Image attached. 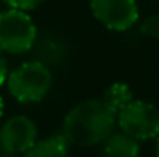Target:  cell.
<instances>
[{"instance_id":"cell-1","label":"cell","mask_w":159,"mask_h":157,"mask_svg":"<svg viewBox=\"0 0 159 157\" xmlns=\"http://www.w3.org/2000/svg\"><path fill=\"white\" fill-rule=\"evenodd\" d=\"M117 113L103 100H86L75 105L63 120V137L70 145L92 147L103 144L113 133Z\"/></svg>"},{"instance_id":"cell-2","label":"cell","mask_w":159,"mask_h":157,"mask_svg":"<svg viewBox=\"0 0 159 157\" xmlns=\"http://www.w3.org/2000/svg\"><path fill=\"white\" fill-rule=\"evenodd\" d=\"M7 88L20 103H37L48 96L52 88V71L41 61H27L9 73Z\"/></svg>"},{"instance_id":"cell-3","label":"cell","mask_w":159,"mask_h":157,"mask_svg":"<svg viewBox=\"0 0 159 157\" xmlns=\"http://www.w3.org/2000/svg\"><path fill=\"white\" fill-rule=\"evenodd\" d=\"M37 41V27L27 12L7 9L0 12V49L7 54L31 52Z\"/></svg>"},{"instance_id":"cell-4","label":"cell","mask_w":159,"mask_h":157,"mask_svg":"<svg viewBox=\"0 0 159 157\" xmlns=\"http://www.w3.org/2000/svg\"><path fill=\"white\" fill-rule=\"evenodd\" d=\"M117 125L122 132L137 139L139 142L157 139L159 108L144 100H132L117 113Z\"/></svg>"},{"instance_id":"cell-5","label":"cell","mask_w":159,"mask_h":157,"mask_svg":"<svg viewBox=\"0 0 159 157\" xmlns=\"http://www.w3.org/2000/svg\"><path fill=\"white\" fill-rule=\"evenodd\" d=\"M90 9L102 25L117 32L129 31L139 19L135 0H92Z\"/></svg>"},{"instance_id":"cell-6","label":"cell","mask_w":159,"mask_h":157,"mask_svg":"<svg viewBox=\"0 0 159 157\" xmlns=\"http://www.w3.org/2000/svg\"><path fill=\"white\" fill-rule=\"evenodd\" d=\"M37 142V127L25 115H16L0 127V149L22 155Z\"/></svg>"},{"instance_id":"cell-7","label":"cell","mask_w":159,"mask_h":157,"mask_svg":"<svg viewBox=\"0 0 159 157\" xmlns=\"http://www.w3.org/2000/svg\"><path fill=\"white\" fill-rule=\"evenodd\" d=\"M103 157H139L141 145L139 140L127 135L125 132H113L102 147Z\"/></svg>"},{"instance_id":"cell-8","label":"cell","mask_w":159,"mask_h":157,"mask_svg":"<svg viewBox=\"0 0 159 157\" xmlns=\"http://www.w3.org/2000/svg\"><path fill=\"white\" fill-rule=\"evenodd\" d=\"M68 140L63 133H56L48 139L37 140L36 144L24 152L22 157H68Z\"/></svg>"},{"instance_id":"cell-9","label":"cell","mask_w":159,"mask_h":157,"mask_svg":"<svg viewBox=\"0 0 159 157\" xmlns=\"http://www.w3.org/2000/svg\"><path fill=\"white\" fill-rule=\"evenodd\" d=\"M32 52H36V61L44 63L46 66H54L64 59L66 49H64L63 42L58 39H52V37H44V39H37L36 44L32 47Z\"/></svg>"},{"instance_id":"cell-10","label":"cell","mask_w":159,"mask_h":157,"mask_svg":"<svg viewBox=\"0 0 159 157\" xmlns=\"http://www.w3.org/2000/svg\"><path fill=\"white\" fill-rule=\"evenodd\" d=\"M102 100H103L115 113H119L125 105H129L132 102V91L125 83H120L119 81V83H113L107 88V91H105V95Z\"/></svg>"},{"instance_id":"cell-11","label":"cell","mask_w":159,"mask_h":157,"mask_svg":"<svg viewBox=\"0 0 159 157\" xmlns=\"http://www.w3.org/2000/svg\"><path fill=\"white\" fill-rule=\"evenodd\" d=\"M141 32L146 37H152V39H159V14L147 17L141 25Z\"/></svg>"},{"instance_id":"cell-12","label":"cell","mask_w":159,"mask_h":157,"mask_svg":"<svg viewBox=\"0 0 159 157\" xmlns=\"http://www.w3.org/2000/svg\"><path fill=\"white\" fill-rule=\"evenodd\" d=\"M43 2L44 0H3V3H7L10 9H19V10H24V12L37 9Z\"/></svg>"},{"instance_id":"cell-13","label":"cell","mask_w":159,"mask_h":157,"mask_svg":"<svg viewBox=\"0 0 159 157\" xmlns=\"http://www.w3.org/2000/svg\"><path fill=\"white\" fill-rule=\"evenodd\" d=\"M7 76H9V68H7V59L3 56V51L0 49V86L7 81Z\"/></svg>"},{"instance_id":"cell-14","label":"cell","mask_w":159,"mask_h":157,"mask_svg":"<svg viewBox=\"0 0 159 157\" xmlns=\"http://www.w3.org/2000/svg\"><path fill=\"white\" fill-rule=\"evenodd\" d=\"M0 157H19V154H10V152H5L0 149Z\"/></svg>"},{"instance_id":"cell-15","label":"cell","mask_w":159,"mask_h":157,"mask_svg":"<svg viewBox=\"0 0 159 157\" xmlns=\"http://www.w3.org/2000/svg\"><path fill=\"white\" fill-rule=\"evenodd\" d=\"M2 117H3V100L0 96V120H2Z\"/></svg>"},{"instance_id":"cell-16","label":"cell","mask_w":159,"mask_h":157,"mask_svg":"<svg viewBox=\"0 0 159 157\" xmlns=\"http://www.w3.org/2000/svg\"><path fill=\"white\" fill-rule=\"evenodd\" d=\"M156 157H159V135L156 139Z\"/></svg>"}]
</instances>
